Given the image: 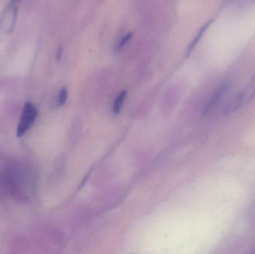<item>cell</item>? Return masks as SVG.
Instances as JSON below:
<instances>
[{
	"label": "cell",
	"instance_id": "1",
	"mask_svg": "<svg viewBox=\"0 0 255 254\" xmlns=\"http://www.w3.org/2000/svg\"><path fill=\"white\" fill-rule=\"evenodd\" d=\"M19 3L10 0L0 15V36H8L13 32L17 20Z\"/></svg>",
	"mask_w": 255,
	"mask_h": 254
},
{
	"label": "cell",
	"instance_id": "2",
	"mask_svg": "<svg viewBox=\"0 0 255 254\" xmlns=\"http://www.w3.org/2000/svg\"><path fill=\"white\" fill-rule=\"evenodd\" d=\"M38 111L31 102L25 103L21 115L19 125L16 128V137H21L30 129L37 119Z\"/></svg>",
	"mask_w": 255,
	"mask_h": 254
},
{
	"label": "cell",
	"instance_id": "3",
	"mask_svg": "<svg viewBox=\"0 0 255 254\" xmlns=\"http://www.w3.org/2000/svg\"><path fill=\"white\" fill-rule=\"evenodd\" d=\"M255 97V75L254 77L250 81V83L244 87L241 92H240L235 98H233L234 103L238 109L251 101Z\"/></svg>",
	"mask_w": 255,
	"mask_h": 254
},
{
	"label": "cell",
	"instance_id": "4",
	"mask_svg": "<svg viewBox=\"0 0 255 254\" xmlns=\"http://www.w3.org/2000/svg\"><path fill=\"white\" fill-rule=\"evenodd\" d=\"M231 86H232V83L229 81H226L221 85H220L213 94L212 96L210 98L209 101L207 103L206 105L204 107L203 113H208L211 110H213L214 107L220 102V100L224 96L225 94L229 91Z\"/></svg>",
	"mask_w": 255,
	"mask_h": 254
},
{
	"label": "cell",
	"instance_id": "5",
	"mask_svg": "<svg viewBox=\"0 0 255 254\" xmlns=\"http://www.w3.org/2000/svg\"><path fill=\"white\" fill-rule=\"evenodd\" d=\"M211 23H212V20H210L209 22H207V23H205V25H203V26L202 27V28H200V30H199V32L197 33V34H196V37L193 38V40H192L191 43H190V44L189 45L188 48H187V56H188V55H190V54H191V52H193V49H195V47H196V46H197L198 43H199V41H200L201 39L202 38V37H203L204 34H205V33L206 32L207 30H208V28H209L210 25H211Z\"/></svg>",
	"mask_w": 255,
	"mask_h": 254
},
{
	"label": "cell",
	"instance_id": "6",
	"mask_svg": "<svg viewBox=\"0 0 255 254\" xmlns=\"http://www.w3.org/2000/svg\"><path fill=\"white\" fill-rule=\"evenodd\" d=\"M127 92L126 90L122 91L121 93L117 97L114 104L113 111L115 114H118L121 112V108L124 105V101H125L126 97H127Z\"/></svg>",
	"mask_w": 255,
	"mask_h": 254
},
{
	"label": "cell",
	"instance_id": "7",
	"mask_svg": "<svg viewBox=\"0 0 255 254\" xmlns=\"http://www.w3.org/2000/svg\"><path fill=\"white\" fill-rule=\"evenodd\" d=\"M131 32L128 33V34H126V35L124 36V37H123V38L121 39V40H120L119 43H118V46H117V52H118V51L121 50V49H122L123 48H124V46H125L126 45H127V43H128L129 41H130V39H131Z\"/></svg>",
	"mask_w": 255,
	"mask_h": 254
},
{
	"label": "cell",
	"instance_id": "8",
	"mask_svg": "<svg viewBox=\"0 0 255 254\" xmlns=\"http://www.w3.org/2000/svg\"><path fill=\"white\" fill-rule=\"evenodd\" d=\"M67 95H68V92H67V89H66V88H63V89H61V91H60L59 94H58V105H63V104L66 102V101H67Z\"/></svg>",
	"mask_w": 255,
	"mask_h": 254
},
{
	"label": "cell",
	"instance_id": "9",
	"mask_svg": "<svg viewBox=\"0 0 255 254\" xmlns=\"http://www.w3.org/2000/svg\"><path fill=\"white\" fill-rule=\"evenodd\" d=\"M62 54H63V49H59L58 50V52H57V59L59 61V60H61V57H62Z\"/></svg>",
	"mask_w": 255,
	"mask_h": 254
},
{
	"label": "cell",
	"instance_id": "10",
	"mask_svg": "<svg viewBox=\"0 0 255 254\" xmlns=\"http://www.w3.org/2000/svg\"><path fill=\"white\" fill-rule=\"evenodd\" d=\"M13 1H14L15 2H16V3H20V1H21V0H13Z\"/></svg>",
	"mask_w": 255,
	"mask_h": 254
}]
</instances>
